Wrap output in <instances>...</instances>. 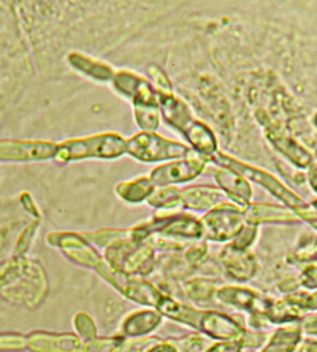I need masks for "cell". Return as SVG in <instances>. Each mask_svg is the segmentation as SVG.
Masks as SVG:
<instances>
[{"mask_svg": "<svg viewBox=\"0 0 317 352\" xmlns=\"http://www.w3.org/2000/svg\"><path fill=\"white\" fill-rule=\"evenodd\" d=\"M305 329L308 330V332L317 333V316H314V318H308V319H306Z\"/></svg>", "mask_w": 317, "mask_h": 352, "instance_id": "1", "label": "cell"}, {"mask_svg": "<svg viewBox=\"0 0 317 352\" xmlns=\"http://www.w3.org/2000/svg\"><path fill=\"white\" fill-rule=\"evenodd\" d=\"M301 352H317V341H311V343L305 346V349Z\"/></svg>", "mask_w": 317, "mask_h": 352, "instance_id": "2", "label": "cell"}, {"mask_svg": "<svg viewBox=\"0 0 317 352\" xmlns=\"http://www.w3.org/2000/svg\"><path fill=\"white\" fill-rule=\"evenodd\" d=\"M309 181H313V184H314V189L317 190V168H316L314 172H313V176H309Z\"/></svg>", "mask_w": 317, "mask_h": 352, "instance_id": "3", "label": "cell"}]
</instances>
